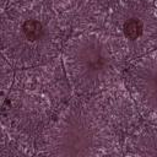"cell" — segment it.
<instances>
[{
	"instance_id": "cell-1",
	"label": "cell",
	"mask_w": 157,
	"mask_h": 157,
	"mask_svg": "<svg viewBox=\"0 0 157 157\" xmlns=\"http://www.w3.org/2000/svg\"><path fill=\"white\" fill-rule=\"evenodd\" d=\"M1 55L13 69L48 64L63 50L59 20L47 0H20L1 11Z\"/></svg>"
},
{
	"instance_id": "cell-2",
	"label": "cell",
	"mask_w": 157,
	"mask_h": 157,
	"mask_svg": "<svg viewBox=\"0 0 157 157\" xmlns=\"http://www.w3.org/2000/svg\"><path fill=\"white\" fill-rule=\"evenodd\" d=\"M117 128L98 99L71 101L44 129L40 144L44 155L104 156L119 147Z\"/></svg>"
},
{
	"instance_id": "cell-3",
	"label": "cell",
	"mask_w": 157,
	"mask_h": 157,
	"mask_svg": "<svg viewBox=\"0 0 157 157\" xmlns=\"http://www.w3.org/2000/svg\"><path fill=\"white\" fill-rule=\"evenodd\" d=\"M61 59L67 81L80 96H94L113 88L129 66L104 29L71 36L63 45Z\"/></svg>"
},
{
	"instance_id": "cell-4",
	"label": "cell",
	"mask_w": 157,
	"mask_h": 157,
	"mask_svg": "<svg viewBox=\"0 0 157 157\" xmlns=\"http://www.w3.org/2000/svg\"><path fill=\"white\" fill-rule=\"evenodd\" d=\"M104 31L130 65L157 48V5L153 0H113Z\"/></svg>"
},
{
	"instance_id": "cell-5",
	"label": "cell",
	"mask_w": 157,
	"mask_h": 157,
	"mask_svg": "<svg viewBox=\"0 0 157 157\" xmlns=\"http://www.w3.org/2000/svg\"><path fill=\"white\" fill-rule=\"evenodd\" d=\"M124 80L139 114L157 124V48L131 63Z\"/></svg>"
},
{
	"instance_id": "cell-6",
	"label": "cell",
	"mask_w": 157,
	"mask_h": 157,
	"mask_svg": "<svg viewBox=\"0 0 157 157\" xmlns=\"http://www.w3.org/2000/svg\"><path fill=\"white\" fill-rule=\"evenodd\" d=\"M125 153L137 156L157 155V124L137 128L125 141Z\"/></svg>"
},
{
	"instance_id": "cell-7",
	"label": "cell",
	"mask_w": 157,
	"mask_h": 157,
	"mask_svg": "<svg viewBox=\"0 0 157 157\" xmlns=\"http://www.w3.org/2000/svg\"><path fill=\"white\" fill-rule=\"evenodd\" d=\"M13 81V66L7 61V59L1 55V99L5 101L7 93H10V87Z\"/></svg>"
},
{
	"instance_id": "cell-8",
	"label": "cell",
	"mask_w": 157,
	"mask_h": 157,
	"mask_svg": "<svg viewBox=\"0 0 157 157\" xmlns=\"http://www.w3.org/2000/svg\"><path fill=\"white\" fill-rule=\"evenodd\" d=\"M16 1H20V0H1V6L4 9L5 6H7V5L12 4V2H16Z\"/></svg>"
},
{
	"instance_id": "cell-9",
	"label": "cell",
	"mask_w": 157,
	"mask_h": 157,
	"mask_svg": "<svg viewBox=\"0 0 157 157\" xmlns=\"http://www.w3.org/2000/svg\"><path fill=\"white\" fill-rule=\"evenodd\" d=\"M153 1H155V2H156V5H157V0H153Z\"/></svg>"
}]
</instances>
